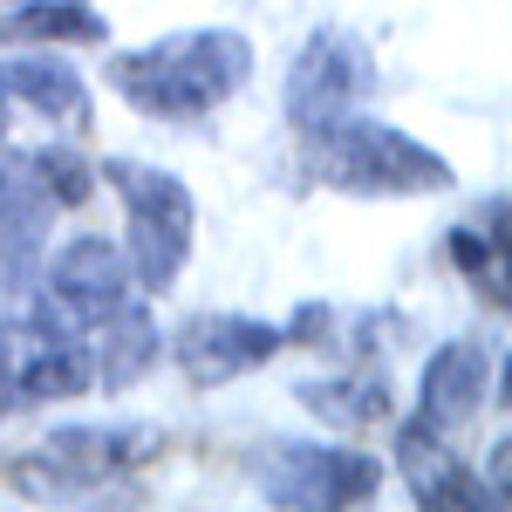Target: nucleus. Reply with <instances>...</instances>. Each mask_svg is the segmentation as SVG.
Masks as SVG:
<instances>
[{
	"label": "nucleus",
	"instance_id": "nucleus-8",
	"mask_svg": "<svg viewBox=\"0 0 512 512\" xmlns=\"http://www.w3.org/2000/svg\"><path fill=\"white\" fill-rule=\"evenodd\" d=\"M171 355H178V369L192 376L198 390H219V383H233L246 369L274 362L280 328L274 321H246V315H192L171 335Z\"/></svg>",
	"mask_w": 512,
	"mask_h": 512
},
{
	"label": "nucleus",
	"instance_id": "nucleus-7",
	"mask_svg": "<svg viewBox=\"0 0 512 512\" xmlns=\"http://www.w3.org/2000/svg\"><path fill=\"white\" fill-rule=\"evenodd\" d=\"M130 287H137V274H130L123 246H110V239H96V233L69 239L48 260V308L69 321V328H96V321L123 315L130 308Z\"/></svg>",
	"mask_w": 512,
	"mask_h": 512
},
{
	"label": "nucleus",
	"instance_id": "nucleus-12",
	"mask_svg": "<svg viewBox=\"0 0 512 512\" xmlns=\"http://www.w3.org/2000/svg\"><path fill=\"white\" fill-rule=\"evenodd\" d=\"M82 349H89V383L123 390V383H137L158 362V328L137 315V308H123V315L96 321V342H82Z\"/></svg>",
	"mask_w": 512,
	"mask_h": 512
},
{
	"label": "nucleus",
	"instance_id": "nucleus-10",
	"mask_svg": "<svg viewBox=\"0 0 512 512\" xmlns=\"http://www.w3.org/2000/svg\"><path fill=\"white\" fill-rule=\"evenodd\" d=\"M0 96L28 103L35 117L62 123V130H89V82L62 55H7L0 62Z\"/></svg>",
	"mask_w": 512,
	"mask_h": 512
},
{
	"label": "nucleus",
	"instance_id": "nucleus-2",
	"mask_svg": "<svg viewBox=\"0 0 512 512\" xmlns=\"http://www.w3.org/2000/svg\"><path fill=\"white\" fill-rule=\"evenodd\" d=\"M315 137V171L321 185L335 192H355V198H403V192H444L451 185V164L437 158L431 144H417L410 130L396 123H376V117H335L308 130Z\"/></svg>",
	"mask_w": 512,
	"mask_h": 512
},
{
	"label": "nucleus",
	"instance_id": "nucleus-9",
	"mask_svg": "<svg viewBox=\"0 0 512 512\" xmlns=\"http://www.w3.org/2000/svg\"><path fill=\"white\" fill-rule=\"evenodd\" d=\"M396 465H403V485H410V499L417 506H451V512H472L485 506L492 492H485V478H472L451 451H444V437L437 424H403L396 431Z\"/></svg>",
	"mask_w": 512,
	"mask_h": 512
},
{
	"label": "nucleus",
	"instance_id": "nucleus-3",
	"mask_svg": "<svg viewBox=\"0 0 512 512\" xmlns=\"http://www.w3.org/2000/svg\"><path fill=\"white\" fill-rule=\"evenodd\" d=\"M96 178H110L123 212H130V274H137V287H171L185 274L198 233V205L185 192V178L137 158H110Z\"/></svg>",
	"mask_w": 512,
	"mask_h": 512
},
{
	"label": "nucleus",
	"instance_id": "nucleus-11",
	"mask_svg": "<svg viewBox=\"0 0 512 512\" xmlns=\"http://www.w3.org/2000/svg\"><path fill=\"white\" fill-rule=\"evenodd\" d=\"M485 383H492V355L485 342H444V349L424 362V424H465L485 403Z\"/></svg>",
	"mask_w": 512,
	"mask_h": 512
},
{
	"label": "nucleus",
	"instance_id": "nucleus-4",
	"mask_svg": "<svg viewBox=\"0 0 512 512\" xmlns=\"http://www.w3.org/2000/svg\"><path fill=\"white\" fill-rule=\"evenodd\" d=\"M151 451H158V431H130V424L55 431L35 444V458L14 465V485H28V492H82V485H103V478L144 465Z\"/></svg>",
	"mask_w": 512,
	"mask_h": 512
},
{
	"label": "nucleus",
	"instance_id": "nucleus-15",
	"mask_svg": "<svg viewBox=\"0 0 512 512\" xmlns=\"http://www.w3.org/2000/svg\"><path fill=\"white\" fill-rule=\"evenodd\" d=\"M0 41H103V14L82 7V0H35L21 14H0Z\"/></svg>",
	"mask_w": 512,
	"mask_h": 512
},
{
	"label": "nucleus",
	"instance_id": "nucleus-5",
	"mask_svg": "<svg viewBox=\"0 0 512 512\" xmlns=\"http://www.w3.org/2000/svg\"><path fill=\"white\" fill-rule=\"evenodd\" d=\"M369 82H376V69H369V48L355 35H342V28H321V35H308V48L294 55V69H287V123L294 130H321V123L349 117L355 103L369 96Z\"/></svg>",
	"mask_w": 512,
	"mask_h": 512
},
{
	"label": "nucleus",
	"instance_id": "nucleus-6",
	"mask_svg": "<svg viewBox=\"0 0 512 512\" xmlns=\"http://www.w3.org/2000/svg\"><path fill=\"white\" fill-rule=\"evenodd\" d=\"M260 485L280 506H362L383 472L369 451H342V444H274L260 458Z\"/></svg>",
	"mask_w": 512,
	"mask_h": 512
},
{
	"label": "nucleus",
	"instance_id": "nucleus-1",
	"mask_svg": "<svg viewBox=\"0 0 512 512\" xmlns=\"http://www.w3.org/2000/svg\"><path fill=\"white\" fill-rule=\"evenodd\" d=\"M246 76H253V48L233 28H185V35H164L110 62V82L123 89V103L158 123L212 117Z\"/></svg>",
	"mask_w": 512,
	"mask_h": 512
},
{
	"label": "nucleus",
	"instance_id": "nucleus-17",
	"mask_svg": "<svg viewBox=\"0 0 512 512\" xmlns=\"http://www.w3.org/2000/svg\"><path fill=\"white\" fill-rule=\"evenodd\" d=\"M14 403H21V396H14V383H7V369H0V417H7Z\"/></svg>",
	"mask_w": 512,
	"mask_h": 512
},
{
	"label": "nucleus",
	"instance_id": "nucleus-18",
	"mask_svg": "<svg viewBox=\"0 0 512 512\" xmlns=\"http://www.w3.org/2000/svg\"><path fill=\"white\" fill-rule=\"evenodd\" d=\"M21 7H35V0H0V14H21Z\"/></svg>",
	"mask_w": 512,
	"mask_h": 512
},
{
	"label": "nucleus",
	"instance_id": "nucleus-13",
	"mask_svg": "<svg viewBox=\"0 0 512 512\" xmlns=\"http://www.w3.org/2000/svg\"><path fill=\"white\" fill-rule=\"evenodd\" d=\"M48 212H55V198L41 192L28 171L0 164V260L7 267H28L35 260V246L48 239Z\"/></svg>",
	"mask_w": 512,
	"mask_h": 512
},
{
	"label": "nucleus",
	"instance_id": "nucleus-16",
	"mask_svg": "<svg viewBox=\"0 0 512 512\" xmlns=\"http://www.w3.org/2000/svg\"><path fill=\"white\" fill-rule=\"evenodd\" d=\"M28 171H35V185L55 198V205H82V198H89V178H96V171H89L76 151H62V144H55V151H35Z\"/></svg>",
	"mask_w": 512,
	"mask_h": 512
},
{
	"label": "nucleus",
	"instance_id": "nucleus-14",
	"mask_svg": "<svg viewBox=\"0 0 512 512\" xmlns=\"http://www.w3.org/2000/svg\"><path fill=\"white\" fill-rule=\"evenodd\" d=\"M301 403L315 410L321 424H342V431L390 424V383H383V376H328V383H301Z\"/></svg>",
	"mask_w": 512,
	"mask_h": 512
}]
</instances>
